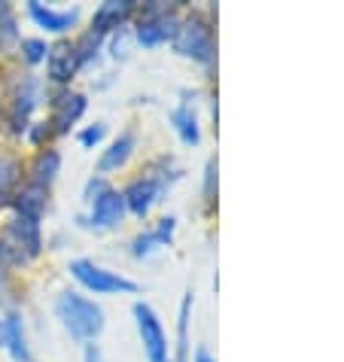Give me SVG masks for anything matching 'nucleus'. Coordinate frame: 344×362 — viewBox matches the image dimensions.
I'll return each mask as SVG.
<instances>
[{
  "label": "nucleus",
  "mask_w": 344,
  "mask_h": 362,
  "mask_svg": "<svg viewBox=\"0 0 344 362\" xmlns=\"http://www.w3.org/2000/svg\"><path fill=\"white\" fill-rule=\"evenodd\" d=\"M9 43H16V18H13V9L0 4V46H9Z\"/></svg>",
  "instance_id": "obj_21"
},
{
  "label": "nucleus",
  "mask_w": 344,
  "mask_h": 362,
  "mask_svg": "<svg viewBox=\"0 0 344 362\" xmlns=\"http://www.w3.org/2000/svg\"><path fill=\"white\" fill-rule=\"evenodd\" d=\"M58 165H62V158H58V153H52V149H46V153L40 156L37 168H34V186L46 189L49 183H52V177L58 174Z\"/></svg>",
  "instance_id": "obj_20"
},
{
  "label": "nucleus",
  "mask_w": 344,
  "mask_h": 362,
  "mask_svg": "<svg viewBox=\"0 0 344 362\" xmlns=\"http://www.w3.org/2000/svg\"><path fill=\"white\" fill-rule=\"evenodd\" d=\"M13 238L18 247H25V256H37L40 253V226L37 219L18 214L13 223Z\"/></svg>",
  "instance_id": "obj_11"
},
{
  "label": "nucleus",
  "mask_w": 344,
  "mask_h": 362,
  "mask_svg": "<svg viewBox=\"0 0 344 362\" xmlns=\"http://www.w3.org/2000/svg\"><path fill=\"white\" fill-rule=\"evenodd\" d=\"M22 49H25V58H28V62H31V64L43 62V58H46V52H49L43 40H25V43H22Z\"/></svg>",
  "instance_id": "obj_22"
},
{
  "label": "nucleus",
  "mask_w": 344,
  "mask_h": 362,
  "mask_svg": "<svg viewBox=\"0 0 344 362\" xmlns=\"http://www.w3.org/2000/svg\"><path fill=\"white\" fill-rule=\"evenodd\" d=\"M6 344L18 362H31V354H28V344H25V332H22V320L18 317L6 320Z\"/></svg>",
  "instance_id": "obj_18"
},
{
  "label": "nucleus",
  "mask_w": 344,
  "mask_h": 362,
  "mask_svg": "<svg viewBox=\"0 0 344 362\" xmlns=\"http://www.w3.org/2000/svg\"><path fill=\"white\" fill-rule=\"evenodd\" d=\"M0 344H4V332H0Z\"/></svg>",
  "instance_id": "obj_27"
},
{
  "label": "nucleus",
  "mask_w": 344,
  "mask_h": 362,
  "mask_svg": "<svg viewBox=\"0 0 344 362\" xmlns=\"http://www.w3.org/2000/svg\"><path fill=\"white\" fill-rule=\"evenodd\" d=\"M104 132H107V128H104V125L86 128V132H83V134H79V144H83V146H95V144H101V140H104Z\"/></svg>",
  "instance_id": "obj_24"
},
{
  "label": "nucleus",
  "mask_w": 344,
  "mask_h": 362,
  "mask_svg": "<svg viewBox=\"0 0 344 362\" xmlns=\"http://www.w3.org/2000/svg\"><path fill=\"white\" fill-rule=\"evenodd\" d=\"M189 314H192V293H186L180 305V323H177V362H189Z\"/></svg>",
  "instance_id": "obj_17"
},
{
  "label": "nucleus",
  "mask_w": 344,
  "mask_h": 362,
  "mask_svg": "<svg viewBox=\"0 0 344 362\" xmlns=\"http://www.w3.org/2000/svg\"><path fill=\"white\" fill-rule=\"evenodd\" d=\"M214 189H217V162L207 165V177H205V201L207 207H214Z\"/></svg>",
  "instance_id": "obj_23"
},
{
  "label": "nucleus",
  "mask_w": 344,
  "mask_h": 362,
  "mask_svg": "<svg viewBox=\"0 0 344 362\" xmlns=\"http://www.w3.org/2000/svg\"><path fill=\"white\" fill-rule=\"evenodd\" d=\"M174 216H165V219H159V226H156V231H149V235H144V238H137L134 240V256H147V253H153L156 247H165L168 240H171V235H174Z\"/></svg>",
  "instance_id": "obj_13"
},
{
  "label": "nucleus",
  "mask_w": 344,
  "mask_h": 362,
  "mask_svg": "<svg viewBox=\"0 0 344 362\" xmlns=\"http://www.w3.org/2000/svg\"><path fill=\"white\" fill-rule=\"evenodd\" d=\"M159 192H161V183H159V180H153V177H147V180L131 183L122 198H125V204L131 207V214L144 216L147 210L153 207V201H159Z\"/></svg>",
  "instance_id": "obj_8"
},
{
  "label": "nucleus",
  "mask_w": 344,
  "mask_h": 362,
  "mask_svg": "<svg viewBox=\"0 0 344 362\" xmlns=\"http://www.w3.org/2000/svg\"><path fill=\"white\" fill-rule=\"evenodd\" d=\"M16 207H18V214H25L31 219H40V214H43V207H46V189H40V186L25 189Z\"/></svg>",
  "instance_id": "obj_19"
},
{
  "label": "nucleus",
  "mask_w": 344,
  "mask_h": 362,
  "mask_svg": "<svg viewBox=\"0 0 344 362\" xmlns=\"http://www.w3.org/2000/svg\"><path fill=\"white\" fill-rule=\"evenodd\" d=\"M134 317H137V329H140V341L149 362H171L168 359V335L161 329L159 317L153 314L149 305H134Z\"/></svg>",
  "instance_id": "obj_4"
},
{
  "label": "nucleus",
  "mask_w": 344,
  "mask_h": 362,
  "mask_svg": "<svg viewBox=\"0 0 344 362\" xmlns=\"http://www.w3.org/2000/svg\"><path fill=\"white\" fill-rule=\"evenodd\" d=\"M131 149H134V134H122V137H119L113 146L107 149L104 156H101L98 168H101V170H116V168H122V165L128 162Z\"/></svg>",
  "instance_id": "obj_14"
},
{
  "label": "nucleus",
  "mask_w": 344,
  "mask_h": 362,
  "mask_svg": "<svg viewBox=\"0 0 344 362\" xmlns=\"http://www.w3.org/2000/svg\"><path fill=\"white\" fill-rule=\"evenodd\" d=\"M177 25H180L177 16L171 13L168 6H149L147 16H144V22H140L137 40L144 46H159V43H165L168 37L177 34Z\"/></svg>",
  "instance_id": "obj_5"
},
{
  "label": "nucleus",
  "mask_w": 344,
  "mask_h": 362,
  "mask_svg": "<svg viewBox=\"0 0 344 362\" xmlns=\"http://www.w3.org/2000/svg\"><path fill=\"white\" fill-rule=\"evenodd\" d=\"M195 362H217V359L210 356V350H207V347H198V350H195Z\"/></svg>",
  "instance_id": "obj_26"
},
{
  "label": "nucleus",
  "mask_w": 344,
  "mask_h": 362,
  "mask_svg": "<svg viewBox=\"0 0 344 362\" xmlns=\"http://www.w3.org/2000/svg\"><path fill=\"white\" fill-rule=\"evenodd\" d=\"M92 226H98V228H110V226H116L119 219H122V214H125V198L119 195V192H113V189H107L101 198H95L92 201Z\"/></svg>",
  "instance_id": "obj_6"
},
{
  "label": "nucleus",
  "mask_w": 344,
  "mask_h": 362,
  "mask_svg": "<svg viewBox=\"0 0 344 362\" xmlns=\"http://www.w3.org/2000/svg\"><path fill=\"white\" fill-rule=\"evenodd\" d=\"M13 180H16V168L9 165V162H4V165H0V192H4V189L13 183Z\"/></svg>",
  "instance_id": "obj_25"
},
{
  "label": "nucleus",
  "mask_w": 344,
  "mask_h": 362,
  "mask_svg": "<svg viewBox=\"0 0 344 362\" xmlns=\"http://www.w3.org/2000/svg\"><path fill=\"white\" fill-rule=\"evenodd\" d=\"M171 119H174V125H177L180 137H183V144H198V140H201L198 119H195V110H192V104H180Z\"/></svg>",
  "instance_id": "obj_15"
},
{
  "label": "nucleus",
  "mask_w": 344,
  "mask_h": 362,
  "mask_svg": "<svg viewBox=\"0 0 344 362\" xmlns=\"http://www.w3.org/2000/svg\"><path fill=\"white\" fill-rule=\"evenodd\" d=\"M70 274H74L86 289H92V293H134L137 289L134 280L119 277L113 271H104L92 262H86V259H76V262L70 265Z\"/></svg>",
  "instance_id": "obj_3"
},
{
  "label": "nucleus",
  "mask_w": 344,
  "mask_h": 362,
  "mask_svg": "<svg viewBox=\"0 0 344 362\" xmlns=\"http://www.w3.org/2000/svg\"><path fill=\"white\" fill-rule=\"evenodd\" d=\"M76 52L70 43H58L55 49H49V76L55 79V83H67L70 76L76 74Z\"/></svg>",
  "instance_id": "obj_10"
},
{
  "label": "nucleus",
  "mask_w": 344,
  "mask_h": 362,
  "mask_svg": "<svg viewBox=\"0 0 344 362\" xmlns=\"http://www.w3.org/2000/svg\"><path fill=\"white\" fill-rule=\"evenodd\" d=\"M31 16L37 18V25H43L46 31H67L70 25L76 22V9H64V13H55L43 4H31Z\"/></svg>",
  "instance_id": "obj_12"
},
{
  "label": "nucleus",
  "mask_w": 344,
  "mask_h": 362,
  "mask_svg": "<svg viewBox=\"0 0 344 362\" xmlns=\"http://www.w3.org/2000/svg\"><path fill=\"white\" fill-rule=\"evenodd\" d=\"M58 317L76 338H95L104 329V310L76 293H64L58 298Z\"/></svg>",
  "instance_id": "obj_1"
},
{
  "label": "nucleus",
  "mask_w": 344,
  "mask_h": 362,
  "mask_svg": "<svg viewBox=\"0 0 344 362\" xmlns=\"http://www.w3.org/2000/svg\"><path fill=\"white\" fill-rule=\"evenodd\" d=\"M34 100H37V86L25 83L22 92L16 95V104H13V128H16V132H22V128H25L28 116H31V110H34Z\"/></svg>",
  "instance_id": "obj_16"
},
{
  "label": "nucleus",
  "mask_w": 344,
  "mask_h": 362,
  "mask_svg": "<svg viewBox=\"0 0 344 362\" xmlns=\"http://www.w3.org/2000/svg\"><path fill=\"white\" fill-rule=\"evenodd\" d=\"M83 110H86V98L83 95H62L55 100V113H52V122H49L52 125V132L64 134L67 128L83 116Z\"/></svg>",
  "instance_id": "obj_9"
},
{
  "label": "nucleus",
  "mask_w": 344,
  "mask_h": 362,
  "mask_svg": "<svg viewBox=\"0 0 344 362\" xmlns=\"http://www.w3.org/2000/svg\"><path fill=\"white\" fill-rule=\"evenodd\" d=\"M131 13H134V4H131V0H110V4H101V9L92 18V31L95 34L113 31V28L122 25Z\"/></svg>",
  "instance_id": "obj_7"
},
{
  "label": "nucleus",
  "mask_w": 344,
  "mask_h": 362,
  "mask_svg": "<svg viewBox=\"0 0 344 362\" xmlns=\"http://www.w3.org/2000/svg\"><path fill=\"white\" fill-rule=\"evenodd\" d=\"M174 49L186 58H195L201 64H210L217 55V46H214V34L210 28L201 22V18H186V22L177 25V34H174Z\"/></svg>",
  "instance_id": "obj_2"
}]
</instances>
